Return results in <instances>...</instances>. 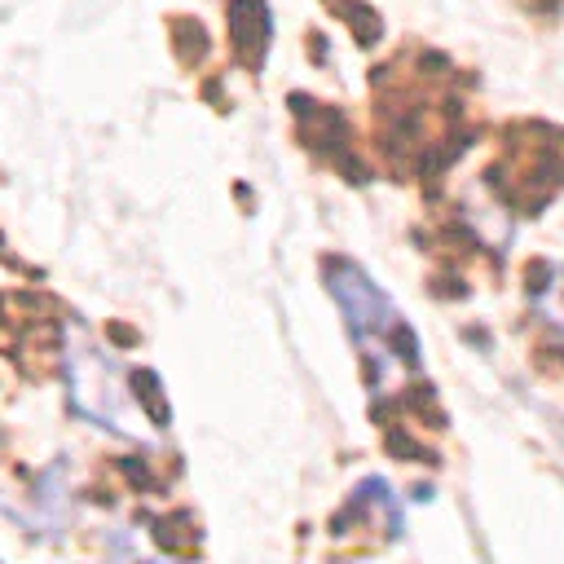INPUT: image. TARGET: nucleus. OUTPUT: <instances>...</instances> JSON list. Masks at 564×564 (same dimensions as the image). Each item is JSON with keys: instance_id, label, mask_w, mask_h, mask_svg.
Instances as JSON below:
<instances>
[{"instance_id": "obj_1", "label": "nucleus", "mask_w": 564, "mask_h": 564, "mask_svg": "<svg viewBox=\"0 0 564 564\" xmlns=\"http://www.w3.org/2000/svg\"><path fill=\"white\" fill-rule=\"evenodd\" d=\"M326 291L339 304L352 344L361 348L366 366H370V383L383 388L388 375L397 370H414L419 366V339L405 326V317L397 313V304L352 264V260H326Z\"/></svg>"}, {"instance_id": "obj_2", "label": "nucleus", "mask_w": 564, "mask_h": 564, "mask_svg": "<svg viewBox=\"0 0 564 564\" xmlns=\"http://www.w3.org/2000/svg\"><path fill=\"white\" fill-rule=\"evenodd\" d=\"M66 392H70V405L97 427H110L115 436H132V441L145 436L150 414L128 388L123 366L110 357V348L93 344L79 326L66 335Z\"/></svg>"}]
</instances>
